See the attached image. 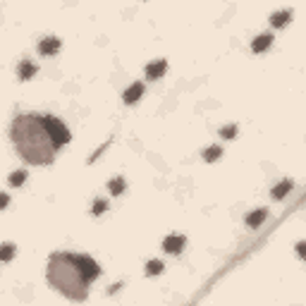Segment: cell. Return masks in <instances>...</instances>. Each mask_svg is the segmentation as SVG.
<instances>
[{
  "label": "cell",
  "instance_id": "ffe728a7",
  "mask_svg": "<svg viewBox=\"0 0 306 306\" xmlns=\"http://www.w3.org/2000/svg\"><path fill=\"white\" fill-rule=\"evenodd\" d=\"M220 136H223V139H235V136H237V124H225V127L220 129Z\"/></svg>",
  "mask_w": 306,
  "mask_h": 306
},
{
  "label": "cell",
  "instance_id": "ac0fdd59",
  "mask_svg": "<svg viewBox=\"0 0 306 306\" xmlns=\"http://www.w3.org/2000/svg\"><path fill=\"white\" fill-rule=\"evenodd\" d=\"M163 261H158V258H153V261H148L146 263V275H151V278H153V275H160V273H163Z\"/></svg>",
  "mask_w": 306,
  "mask_h": 306
},
{
  "label": "cell",
  "instance_id": "277c9868",
  "mask_svg": "<svg viewBox=\"0 0 306 306\" xmlns=\"http://www.w3.org/2000/svg\"><path fill=\"white\" fill-rule=\"evenodd\" d=\"M74 261H77L79 270L84 273V278L89 280V282H91V280H96L98 275H101V266H98V263L93 261L91 256H77V253H74Z\"/></svg>",
  "mask_w": 306,
  "mask_h": 306
},
{
  "label": "cell",
  "instance_id": "6da1fadb",
  "mask_svg": "<svg viewBox=\"0 0 306 306\" xmlns=\"http://www.w3.org/2000/svg\"><path fill=\"white\" fill-rule=\"evenodd\" d=\"M10 136L14 148L29 165H51L55 160L58 146L53 144L51 134L46 129L43 115H17L10 127Z\"/></svg>",
  "mask_w": 306,
  "mask_h": 306
},
{
  "label": "cell",
  "instance_id": "4fadbf2b",
  "mask_svg": "<svg viewBox=\"0 0 306 306\" xmlns=\"http://www.w3.org/2000/svg\"><path fill=\"white\" fill-rule=\"evenodd\" d=\"M124 189H127L124 177H113V180L108 182V191H110L113 196H120V194H124Z\"/></svg>",
  "mask_w": 306,
  "mask_h": 306
},
{
  "label": "cell",
  "instance_id": "603a6c76",
  "mask_svg": "<svg viewBox=\"0 0 306 306\" xmlns=\"http://www.w3.org/2000/svg\"><path fill=\"white\" fill-rule=\"evenodd\" d=\"M297 253L304 258V253H306V244H304V242H299V244H297Z\"/></svg>",
  "mask_w": 306,
  "mask_h": 306
},
{
  "label": "cell",
  "instance_id": "9a60e30c",
  "mask_svg": "<svg viewBox=\"0 0 306 306\" xmlns=\"http://www.w3.org/2000/svg\"><path fill=\"white\" fill-rule=\"evenodd\" d=\"M14 253H17V246H14L12 242H5V244H0V261L5 263V261H12Z\"/></svg>",
  "mask_w": 306,
  "mask_h": 306
},
{
  "label": "cell",
  "instance_id": "5bb4252c",
  "mask_svg": "<svg viewBox=\"0 0 306 306\" xmlns=\"http://www.w3.org/2000/svg\"><path fill=\"white\" fill-rule=\"evenodd\" d=\"M292 180H282V182H280V184H275L273 186V199H285V196H287V191H292Z\"/></svg>",
  "mask_w": 306,
  "mask_h": 306
},
{
  "label": "cell",
  "instance_id": "8992f818",
  "mask_svg": "<svg viewBox=\"0 0 306 306\" xmlns=\"http://www.w3.org/2000/svg\"><path fill=\"white\" fill-rule=\"evenodd\" d=\"M184 244H186V240L182 235H168V237L163 240V251L165 253H182Z\"/></svg>",
  "mask_w": 306,
  "mask_h": 306
},
{
  "label": "cell",
  "instance_id": "30bf717a",
  "mask_svg": "<svg viewBox=\"0 0 306 306\" xmlns=\"http://www.w3.org/2000/svg\"><path fill=\"white\" fill-rule=\"evenodd\" d=\"M270 43H273V36L270 34H261V36H256L251 41V51L253 53H266L268 48H270Z\"/></svg>",
  "mask_w": 306,
  "mask_h": 306
},
{
  "label": "cell",
  "instance_id": "5b68a950",
  "mask_svg": "<svg viewBox=\"0 0 306 306\" xmlns=\"http://www.w3.org/2000/svg\"><path fill=\"white\" fill-rule=\"evenodd\" d=\"M60 39H55V36H46V39L39 41V53L43 55V58H53V55H58V51H60Z\"/></svg>",
  "mask_w": 306,
  "mask_h": 306
},
{
  "label": "cell",
  "instance_id": "44dd1931",
  "mask_svg": "<svg viewBox=\"0 0 306 306\" xmlns=\"http://www.w3.org/2000/svg\"><path fill=\"white\" fill-rule=\"evenodd\" d=\"M108 146H110V141H106V144H103V146H101V148H98V151H96V153H93V156H91V158H89V163H93V160H96V158H98V156H101V153H103V151H106V148Z\"/></svg>",
  "mask_w": 306,
  "mask_h": 306
},
{
  "label": "cell",
  "instance_id": "7a4b0ae2",
  "mask_svg": "<svg viewBox=\"0 0 306 306\" xmlns=\"http://www.w3.org/2000/svg\"><path fill=\"white\" fill-rule=\"evenodd\" d=\"M46 275L51 287L72 302H84L89 297V280L84 278V273L77 266L74 253H53Z\"/></svg>",
  "mask_w": 306,
  "mask_h": 306
},
{
  "label": "cell",
  "instance_id": "3957f363",
  "mask_svg": "<svg viewBox=\"0 0 306 306\" xmlns=\"http://www.w3.org/2000/svg\"><path fill=\"white\" fill-rule=\"evenodd\" d=\"M43 122H46V129H48L55 146L60 148V146H65V144H69L72 134H69V129L65 127V122L58 120L55 115H43Z\"/></svg>",
  "mask_w": 306,
  "mask_h": 306
},
{
  "label": "cell",
  "instance_id": "7c38bea8",
  "mask_svg": "<svg viewBox=\"0 0 306 306\" xmlns=\"http://www.w3.org/2000/svg\"><path fill=\"white\" fill-rule=\"evenodd\" d=\"M266 218H268V211L266 208H258V211H253V213L246 215V225L249 227H261L263 223H266Z\"/></svg>",
  "mask_w": 306,
  "mask_h": 306
},
{
  "label": "cell",
  "instance_id": "8fae6325",
  "mask_svg": "<svg viewBox=\"0 0 306 306\" xmlns=\"http://www.w3.org/2000/svg\"><path fill=\"white\" fill-rule=\"evenodd\" d=\"M290 19H292V10H278V12L270 14V24L275 29H282Z\"/></svg>",
  "mask_w": 306,
  "mask_h": 306
},
{
  "label": "cell",
  "instance_id": "7402d4cb",
  "mask_svg": "<svg viewBox=\"0 0 306 306\" xmlns=\"http://www.w3.org/2000/svg\"><path fill=\"white\" fill-rule=\"evenodd\" d=\"M7 203H10V196H7V194H0V211L7 208Z\"/></svg>",
  "mask_w": 306,
  "mask_h": 306
},
{
  "label": "cell",
  "instance_id": "9c48e42d",
  "mask_svg": "<svg viewBox=\"0 0 306 306\" xmlns=\"http://www.w3.org/2000/svg\"><path fill=\"white\" fill-rule=\"evenodd\" d=\"M36 72H39V67L34 65L31 60H22V62H19V67H17V77H19L22 81L34 79V77H36Z\"/></svg>",
  "mask_w": 306,
  "mask_h": 306
},
{
  "label": "cell",
  "instance_id": "d6986e66",
  "mask_svg": "<svg viewBox=\"0 0 306 306\" xmlns=\"http://www.w3.org/2000/svg\"><path fill=\"white\" fill-rule=\"evenodd\" d=\"M108 211V201L106 199H96L93 201V206H91V213L93 215H103Z\"/></svg>",
  "mask_w": 306,
  "mask_h": 306
},
{
  "label": "cell",
  "instance_id": "52a82bcc",
  "mask_svg": "<svg viewBox=\"0 0 306 306\" xmlns=\"http://www.w3.org/2000/svg\"><path fill=\"white\" fill-rule=\"evenodd\" d=\"M168 72V60H156V62H148L146 65V79H163Z\"/></svg>",
  "mask_w": 306,
  "mask_h": 306
},
{
  "label": "cell",
  "instance_id": "e0dca14e",
  "mask_svg": "<svg viewBox=\"0 0 306 306\" xmlns=\"http://www.w3.org/2000/svg\"><path fill=\"white\" fill-rule=\"evenodd\" d=\"M220 156H223V148L220 146H208L203 151V160H206V163H213V160H218Z\"/></svg>",
  "mask_w": 306,
  "mask_h": 306
},
{
  "label": "cell",
  "instance_id": "2e32d148",
  "mask_svg": "<svg viewBox=\"0 0 306 306\" xmlns=\"http://www.w3.org/2000/svg\"><path fill=\"white\" fill-rule=\"evenodd\" d=\"M7 182H10V186H22L24 182H27V170H17V173H12L10 177H7Z\"/></svg>",
  "mask_w": 306,
  "mask_h": 306
},
{
  "label": "cell",
  "instance_id": "ba28073f",
  "mask_svg": "<svg viewBox=\"0 0 306 306\" xmlns=\"http://www.w3.org/2000/svg\"><path fill=\"white\" fill-rule=\"evenodd\" d=\"M141 96H144V84H141V81H134L132 86H129V89H127L124 93H122V101H124L127 106H134V103H136Z\"/></svg>",
  "mask_w": 306,
  "mask_h": 306
}]
</instances>
